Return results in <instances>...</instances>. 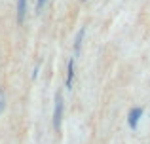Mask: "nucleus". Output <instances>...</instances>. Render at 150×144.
Returning a JSON list of instances; mask_svg holds the SVG:
<instances>
[{
	"label": "nucleus",
	"instance_id": "nucleus-1",
	"mask_svg": "<svg viewBox=\"0 0 150 144\" xmlns=\"http://www.w3.org/2000/svg\"><path fill=\"white\" fill-rule=\"evenodd\" d=\"M61 122H63V95H61V91H57V95H55V108H53V129L55 131L61 129Z\"/></svg>",
	"mask_w": 150,
	"mask_h": 144
},
{
	"label": "nucleus",
	"instance_id": "nucleus-2",
	"mask_svg": "<svg viewBox=\"0 0 150 144\" xmlns=\"http://www.w3.org/2000/svg\"><path fill=\"white\" fill-rule=\"evenodd\" d=\"M27 17V0H17V25H23Z\"/></svg>",
	"mask_w": 150,
	"mask_h": 144
},
{
	"label": "nucleus",
	"instance_id": "nucleus-3",
	"mask_svg": "<svg viewBox=\"0 0 150 144\" xmlns=\"http://www.w3.org/2000/svg\"><path fill=\"white\" fill-rule=\"evenodd\" d=\"M141 116H143V108L135 106L131 112H129V127H133V129H135L137 123H139V118H141Z\"/></svg>",
	"mask_w": 150,
	"mask_h": 144
},
{
	"label": "nucleus",
	"instance_id": "nucleus-4",
	"mask_svg": "<svg viewBox=\"0 0 150 144\" xmlns=\"http://www.w3.org/2000/svg\"><path fill=\"white\" fill-rule=\"evenodd\" d=\"M84 36H86V29H80L76 34V38H74V57L80 53L82 49V42H84Z\"/></svg>",
	"mask_w": 150,
	"mask_h": 144
},
{
	"label": "nucleus",
	"instance_id": "nucleus-5",
	"mask_svg": "<svg viewBox=\"0 0 150 144\" xmlns=\"http://www.w3.org/2000/svg\"><path fill=\"white\" fill-rule=\"evenodd\" d=\"M72 80H74V57L69 61V68H67V89H72Z\"/></svg>",
	"mask_w": 150,
	"mask_h": 144
},
{
	"label": "nucleus",
	"instance_id": "nucleus-6",
	"mask_svg": "<svg viewBox=\"0 0 150 144\" xmlns=\"http://www.w3.org/2000/svg\"><path fill=\"white\" fill-rule=\"evenodd\" d=\"M46 2H48V0H36V13H42V11H44Z\"/></svg>",
	"mask_w": 150,
	"mask_h": 144
},
{
	"label": "nucleus",
	"instance_id": "nucleus-7",
	"mask_svg": "<svg viewBox=\"0 0 150 144\" xmlns=\"http://www.w3.org/2000/svg\"><path fill=\"white\" fill-rule=\"evenodd\" d=\"M4 104H6V100H4V93L0 91V114H2V110H4Z\"/></svg>",
	"mask_w": 150,
	"mask_h": 144
}]
</instances>
